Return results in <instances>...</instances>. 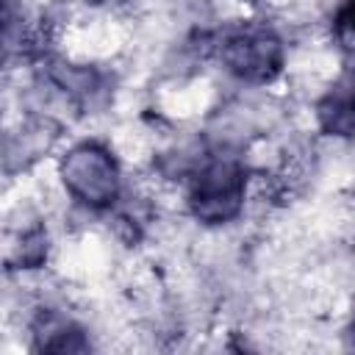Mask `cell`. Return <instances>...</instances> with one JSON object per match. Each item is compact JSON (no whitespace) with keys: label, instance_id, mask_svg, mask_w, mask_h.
Masks as SVG:
<instances>
[{"label":"cell","instance_id":"obj_6","mask_svg":"<svg viewBox=\"0 0 355 355\" xmlns=\"http://www.w3.org/2000/svg\"><path fill=\"white\" fill-rule=\"evenodd\" d=\"M47 255V236L42 227H31L19 236V244H17V263L25 266V269H33L44 261Z\"/></svg>","mask_w":355,"mask_h":355},{"label":"cell","instance_id":"obj_9","mask_svg":"<svg viewBox=\"0 0 355 355\" xmlns=\"http://www.w3.org/2000/svg\"><path fill=\"white\" fill-rule=\"evenodd\" d=\"M89 3H108V0H89Z\"/></svg>","mask_w":355,"mask_h":355},{"label":"cell","instance_id":"obj_5","mask_svg":"<svg viewBox=\"0 0 355 355\" xmlns=\"http://www.w3.org/2000/svg\"><path fill=\"white\" fill-rule=\"evenodd\" d=\"M36 349L42 352H86L89 341L78 324L58 313H42L33 324Z\"/></svg>","mask_w":355,"mask_h":355},{"label":"cell","instance_id":"obj_4","mask_svg":"<svg viewBox=\"0 0 355 355\" xmlns=\"http://www.w3.org/2000/svg\"><path fill=\"white\" fill-rule=\"evenodd\" d=\"M319 128L330 136L355 139V69L344 72L316 103Z\"/></svg>","mask_w":355,"mask_h":355},{"label":"cell","instance_id":"obj_2","mask_svg":"<svg viewBox=\"0 0 355 355\" xmlns=\"http://www.w3.org/2000/svg\"><path fill=\"white\" fill-rule=\"evenodd\" d=\"M61 183L89 208H111L119 200V166L100 144H78L61 161Z\"/></svg>","mask_w":355,"mask_h":355},{"label":"cell","instance_id":"obj_7","mask_svg":"<svg viewBox=\"0 0 355 355\" xmlns=\"http://www.w3.org/2000/svg\"><path fill=\"white\" fill-rule=\"evenodd\" d=\"M333 36L338 47L355 58V0H344L333 17Z\"/></svg>","mask_w":355,"mask_h":355},{"label":"cell","instance_id":"obj_3","mask_svg":"<svg viewBox=\"0 0 355 355\" xmlns=\"http://www.w3.org/2000/svg\"><path fill=\"white\" fill-rule=\"evenodd\" d=\"M219 58L247 83H269L283 69V42L266 25H239L219 42Z\"/></svg>","mask_w":355,"mask_h":355},{"label":"cell","instance_id":"obj_1","mask_svg":"<svg viewBox=\"0 0 355 355\" xmlns=\"http://www.w3.org/2000/svg\"><path fill=\"white\" fill-rule=\"evenodd\" d=\"M247 169L233 153H211L189 180V208L205 225H222L239 216L244 205Z\"/></svg>","mask_w":355,"mask_h":355},{"label":"cell","instance_id":"obj_8","mask_svg":"<svg viewBox=\"0 0 355 355\" xmlns=\"http://www.w3.org/2000/svg\"><path fill=\"white\" fill-rule=\"evenodd\" d=\"M347 338H349V347L355 349V313H352V322H349V330H347Z\"/></svg>","mask_w":355,"mask_h":355}]
</instances>
